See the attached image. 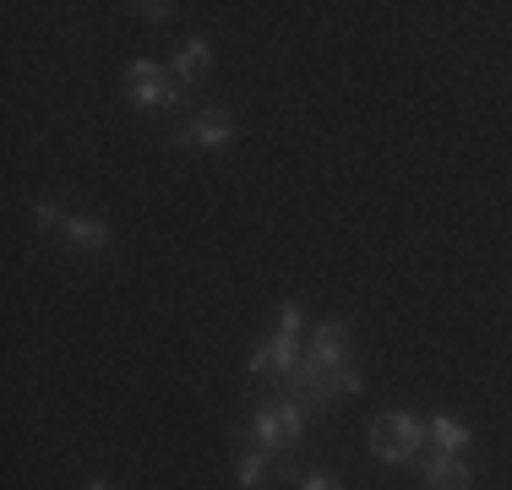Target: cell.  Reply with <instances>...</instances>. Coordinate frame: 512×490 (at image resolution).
I'll list each match as a JSON object with an SVG mask.
<instances>
[{"label": "cell", "mask_w": 512, "mask_h": 490, "mask_svg": "<svg viewBox=\"0 0 512 490\" xmlns=\"http://www.w3.org/2000/svg\"><path fill=\"white\" fill-rule=\"evenodd\" d=\"M365 441H371V458L393 463V469H404V463H420V447H431V436H425V420H420V414H409V409H393V414H382V420H371Z\"/></svg>", "instance_id": "6da1fadb"}, {"label": "cell", "mask_w": 512, "mask_h": 490, "mask_svg": "<svg viewBox=\"0 0 512 490\" xmlns=\"http://www.w3.org/2000/svg\"><path fill=\"white\" fill-rule=\"evenodd\" d=\"M126 104L131 109H169V104H180V82L158 60H131L126 66Z\"/></svg>", "instance_id": "7a4b0ae2"}, {"label": "cell", "mask_w": 512, "mask_h": 490, "mask_svg": "<svg viewBox=\"0 0 512 490\" xmlns=\"http://www.w3.org/2000/svg\"><path fill=\"white\" fill-rule=\"evenodd\" d=\"M306 360H311V365H322V371H344V365H355V333H349L344 316H333V322L316 327Z\"/></svg>", "instance_id": "3957f363"}, {"label": "cell", "mask_w": 512, "mask_h": 490, "mask_svg": "<svg viewBox=\"0 0 512 490\" xmlns=\"http://www.w3.org/2000/svg\"><path fill=\"white\" fill-rule=\"evenodd\" d=\"M175 147H202V153H224L229 142H235V115L229 109H202L191 126H180L175 137H169Z\"/></svg>", "instance_id": "277c9868"}, {"label": "cell", "mask_w": 512, "mask_h": 490, "mask_svg": "<svg viewBox=\"0 0 512 490\" xmlns=\"http://www.w3.org/2000/svg\"><path fill=\"white\" fill-rule=\"evenodd\" d=\"M420 480L425 490H474V463L458 452H431L420 458Z\"/></svg>", "instance_id": "5b68a950"}, {"label": "cell", "mask_w": 512, "mask_h": 490, "mask_svg": "<svg viewBox=\"0 0 512 490\" xmlns=\"http://www.w3.org/2000/svg\"><path fill=\"white\" fill-rule=\"evenodd\" d=\"M207 71H213V44L207 39H186L169 55V77L180 82V88H191V82H202Z\"/></svg>", "instance_id": "8992f818"}, {"label": "cell", "mask_w": 512, "mask_h": 490, "mask_svg": "<svg viewBox=\"0 0 512 490\" xmlns=\"http://www.w3.org/2000/svg\"><path fill=\"white\" fill-rule=\"evenodd\" d=\"M425 436H431L436 452H463V447H474V431H469V425H458V420H447V414L425 420Z\"/></svg>", "instance_id": "52a82bcc"}, {"label": "cell", "mask_w": 512, "mask_h": 490, "mask_svg": "<svg viewBox=\"0 0 512 490\" xmlns=\"http://www.w3.org/2000/svg\"><path fill=\"white\" fill-rule=\"evenodd\" d=\"M60 240H66L71 251H104V245H109V229L99 224V218H66Z\"/></svg>", "instance_id": "ba28073f"}, {"label": "cell", "mask_w": 512, "mask_h": 490, "mask_svg": "<svg viewBox=\"0 0 512 490\" xmlns=\"http://www.w3.org/2000/svg\"><path fill=\"white\" fill-rule=\"evenodd\" d=\"M235 474H240V490H267V480H273V458L256 452V447H246V452H240V463H235Z\"/></svg>", "instance_id": "9c48e42d"}, {"label": "cell", "mask_w": 512, "mask_h": 490, "mask_svg": "<svg viewBox=\"0 0 512 490\" xmlns=\"http://www.w3.org/2000/svg\"><path fill=\"white\" fill-rule=\"evenodd\" d=\"M131 11H137L142 22H175V11H180V6H169V0H137Z\"/></svg>", "instance_id": "30bf717a"}, {"label": "cell", "mask_w": 512, "mask_h": 490, "mask_svg": "<svg viewBox=\"0 0 512 490\" xmlns=\"http://www.w3.org/2000/svg\"><path fill=\"white\" fill-rule=\"evenodd\" d=\"M295 490H344V485L327 480V474H316V469H300V474H295Z\"/></svg>", "instance_id": "8fae6325"}, {"label": "cell", "mask_w": 512, "mask_h": 490, "mask_svg": "<svg viewBox=\"0 0 512 490\" xmlns=\"http://www.w3.org/2000/svg\"><path fill=\"white\" fill-rule=\"evenodd\" d=\"M33 224H39L44 235H60V229H66V218H60L55 207H44V202H39V207H33Z\"/></svg>", "instance_id": "7c38bea8"}, {"label": "cell", "mask_w": 512, "mask_h": 490, "mask_svg": "<svg viewBox=\"0 0 512 490\" xmlns=\"http://www.w3.org/2000/svg\"><path fill=\"white\" fill-rule=\"evenodd\" d=\"M82 490H109V485H104V480H88V485H82Z\"/></svg>", "instance_id": "4fadbf2b"}]
</instances>
